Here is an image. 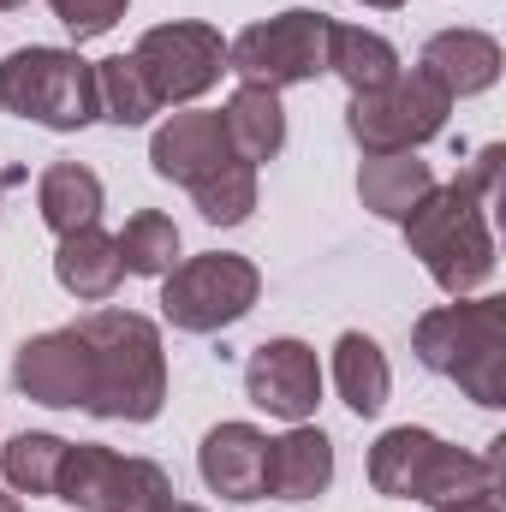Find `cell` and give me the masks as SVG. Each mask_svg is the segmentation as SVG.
I'll list each match as a JSON object with an SVG mask.
<instances>
[{"mask_svg": "<svg viewBox=\"0 0 506 512\" xmlns=\"http://www.w3.org/2000/svg\"><path fill=\"white\" fill-rule=\"evenodd\" d=\"M501 161V143H483L477 161L453 185H435L423 197V209L405 221V245L447 298H465L483 280H495L501 256H495V233H489V209L501 203Z\"/></svg>", "mask_w": 506, "mask_h": 512, "instance_id": "6da1fadb", "label": "cell"}, {"mask_svg": "<svg viewBox=\"0 0 506 512\" xmlns=\"http://www.w3.org/2000/svg\"><path fill=\"white\" fill-rule=\"evenodd\" d=\"M149 167L167 179V185H185L197 215L209 227H239L251 221L256 209V167L239 161L233 137L221 126V114H173L167 126H155L149 137Z\"/></svg>", "mask_w": 506, "mask_h": 512, "instance_id": "7a4b0ae2", "label": "cell"}, {"mask_svg": "<svg viewBox=\"0 0 506 512\" xmlns=\"http://www.w3.org/2000/svg\"><path fill=\"white\" fill-rule=\"evenodd\" d=\"M506 471V441H489V453L447 447L429 429H387L370 447V489L387 501H423V507H465L489 489H501Z\"/></svg>", "mask_w": 506, "mask_h": 512, "instance_id": "3957f363", "label": "cell"}, {"mask_svg": "<svg viewBox=\"0 0 506 512\" xmlns=\"http://www.w3.org/2000/svg\"><path fill=\"white\" fill-rule=\"evenodd\" d=\"M90 346V417L108 423H149L167 405V358L161 334L137 310H90L72 322Z\"/></svg>", "mask_w": 506, "mask_h": 512, "instance_id": "277c9868", "label": "cell"}, {"mask_svg": "<svg viewBox=\"0 0 506 512\" xmlns=\"http://www.w3.org/2000/svg\"><path fill=\"white\" fill-rule=\"evenodd\" d=\"M411 352L429 376L453 382L465 399L501 411L506 405V298H459L435 304L411 328Z\"/></svg>", "mask_w": 506, "mask_h": 512, "instance_id": "5b68a950", "label": "cell"}, {"mask_svg": "<svg viewBox=\"0 0 506 512\" xmlns=\"http://www.w3.org/2000/svg\"><path fill=\"white\" fill-rule=\"evenodd\" d=\"M0 108L48 131L96 120V66L78 48H18L0 60Z\"/></svg>", "mask_w": 506, "mask_h": 512, "instance_id": "8992f818", "label": "cell"}, {"mask_svg": "<svg viewBox=\"0 0 506 512\" xmlns=\"http://www.w3.org/2000/svg\"><path fill=\"white\" fill-rule=\"evenodd\" d=\"M256 298H262V274L251 256L233 251L185 256L161 274V316L179 334H221L251 316Z\"/></svg>", "mask_w": 506, "mask_h": 512, "instance_id": "52a82bcc", "label": "cell"}, {"mask_svg": "<svg viewBox=\"0 0 506 512\" xmlns=\"http://www.w3.org/2000/svg\"><path fill=\"white\" fill-rule=\"evenodd\" d=\"M328 30H334L328 12L286 6L227 42V72H239V84H262V90L310 84L328 72Z\"/></svg>", "mask_w": 506, "mask_h": 512, "instance_id": "ba28073f", "label": "cell"}, {"mask_svg": "<svg viewBox=\"0 0 506 512\" xmlns=\"http://www.w3.org/2000/svg\"><path fill=\"white\" fill-rule=\"evenodd\" d=\"M447 114H453V96L417 66V72H399L387 90L352 96L346 131L364 155H405V149H423L429 137H441Z\"/></svg>", "mask_w": 506, "mask_h": 512, "instance_id": "9c48e42d", "label": "cell"}, {"mask_svg": "<svg viewBox=\"0 0 506 512\" xmlns=\"http://www.w3.org/2000/svg\"><path fill=\"white\" fill-rule=\"evenodd\" d=\"M54 495L78 512H161L173 501V477L155 459H131L102 441H78L66 447Z\"/></svg>", "mask_w": 506, "mask_h": 512, "instance_id": "30bf717a", "label": "cell"}, {"mask_svg": "<svg viewBox=\"0 0 506 512\" xmlns=\"http://www.w3.org/2000/svg\"><path fill=\"white\" fill-rule=\"evenodd\" d=\"M131 60H137V72L149 78V90H155L161 108H185V102H197L203 90L221 84V72H227V42H221V30L203 24V18H173V24L143 30L137 48H131Z\"/></svg>", "mask_w": 506, "mask_h": 512, "instance_id": "8fae6325", "label": "cell"}, {"mask_svg": "<svg viewBox=\"0 0 506 512\" xmlns=\"http://www.w3.org/2000/svg\"><path fill=\"white\" fill-rule=\"evenodd\" d=\"M90 382V346L78 328H48L12 358V387L48 411H90Z\"/></svg>", "mask_w": 506, "mask_h": 512, "instance_id": "7c38bea8", "label": "cell"}, {"mask_svg": "<svg viewBox=\"0 0 506 512\" xmlns=\"http://www.w3.org/2000/svg\"><path fill=\"white\" fill-rule=\"evenodd\" d=\"M245 393L280 423H304L322 405V364L304 340H262L245 358Z\"/></svg>", "mask_w": 506, "mask_h": 512, "instance_id": "4fadbf2b", "label": "cell"}, {"mask_svg": "<svg viewBox=\"0 0 506 512\" xmlns=\"http://www.w3.org/2000/svg\"><path fill=\"white\" fill-rule=\"evenodd\" d=\"M197 471L221 501L251 507L268 495V435L256 423H215L197 447Z\"/></svg>", "mask_w": 506, "mask_h": 512, "instance_id": "5bb4252c", "label": "cell"}, {"mask_svg": "<svg viewBox=\"0 0 506 512\" xmlns=\"http://www.w3.org/2000/svg\"><path fill=\"white\" fill-rule=\"evenodd\" d=\"M453 102L459 96H483L495 78H501V42L489 30H435L423 42V60H417Z\"/></svg>", "mask_w": 506, "mask_h": 512, "instance_id": "9a60e30c", "label": "cell"}, {"mask_svg": "<svg viewBox=\"0 0 506 512\" xmlns=\"http://www.w3.org/2000/svg\"><path fill=\"white\" fill-rule=\"evenodd\" d=\"M334 483V441L310 423H292L280 441H268V495L274 501H316Z\"/></svg>", "mask_w": 506, "mask_h": 512, "instance_id": "2e32d148", "label": "cell"}, {"mask_svg": "<svg viewBox=\"0 0 506 512\" xmlns=\"http://www.w3.org/2000/svg\"><path fill=\"white\" fill-rule=\"evenodd\" d=\"M429 191H435V167L417 161V149H405V155H364V167H358V197L381 221L405 227L423 209Z\"/></svg>", "mask_w": 506, "mask_h": 512, "instance_id": "e0dca14e", "label": "cell"}, {"mask_svg": "<svg viewBox=\"0 0 506 512\" xmlns=\"http://www.w3.org/2000/svg\"><path fill=\"white\" fill-rule=\"evenodd\" d=\"M54 280H60L72 298L102 304V298H114V286L126 280V268H120V251H114V239H108L102 227H78V233H66L60 251H54Z\"/></svg>", "mask_w": 506, "mask_h": 512, "instance_id": "ac0fdd59", "label": "cell"}, {"mask_svg": "<svg viewBox=\"0 0 506 512\" xmlns=\"http://www.w3.org/2000/svg\"><path fill=\"white\" fill-rule=\"evenodd\" d=\"M221 126L233 137V149H239V161H274L280 149H286V108H280V90H262V84H239L233 96H227V108H221Z\"/></svg>", "mask_w": 506, "mask_h": 512, "instance_id": "d6986e66", "label": "cell"}, {"mask_svg": "<svg viewBox=\"0 0 506 512\" xmlns=\"http://www.w3.org/2000/svg\"><path fill=\"white\" fill-rule=\"evenodd\" d=\"M328 72H334L352 96H370V90H387V84L399 78V48H393L381 30L334 24V30H328Z\"/></svg>", "mask_w": 506, "mask_h": 512, "instance_id": "ffe728a7", "label": "cell"}, {"mask_svg": "<svg viewBox=\"0 0 506 512\" xmlns=\"http://www.w3.org/2000/svg\"><path fill=\"white\" fill-rule=\"evenodd\" d=\"M36 209H42V227L60 233V239L78 233V227H96V215H102V179L84 161H54L36 179Z\"/></svg>", "mask_w": 506, "mask_h": 512, "instance_id": "44dd1931", "label": "cell"}, {"mask_svg": "<svg viewBox=\"0 0 506 512\" xmlns=\"http://www.w3.org/2000/svg\"><path fill=\"white\" fill-rule=\"evenodd\" d=\"M334 387H340V399L358 411V417H376L381 405H387V393H393V370H387V352H381L370 334H340L334 340Z\"/></svg>", "mask_w": 506, "mask_h": 512, "instance_id": "7402d4cb", "label": "cell"}, {"mask_svg": "<svg viewBox=\"0 0 506 512\" xmlns=\"http://www.w3.org/2000/svg\"><path fill=\"white\" fill-rule=\"evenodd\" d=\"M161 114V102H155V90H149V78L137 72V60L131 54H108V60H96V120H114V126H149Z\"/></svg>", "mask_w": 506, "mask_h": 512, "instance_id": "603a6c76", "label": "cell"}, {"mask_svg": "<svg viewBox=\"0 0 506 512\" xmlns=\"http://www.w3.org/2000/svg\"><path fill=\"white\" fill-rule=\"evenodd\" d=\"M66 447H72V441H60V435H48V429H24V435H12V441L0 447L6 489H12V495H54L60 465H66Z\"/></svg>", "mask_w": 506, "mask_h": 512, "instance_id": "cb8c5ba5", "label": "cell"}, {"mask_svg": "<svg viewBox=\"0 0 506 512\" xmlns=\"http://www.w3.org/2000/svg\"><path fill=\"white\" fill-rule=\"evenodd\" d=\"M114 251H120V268H126V274L161 280V274L179 262V227H173V215H161V209H137L126 221V233L114 239Z\"/></svg>", "mask_w": 506, "mask_h": 512, "instance_id": "d4e9b609", "label": "cell"}, {"mask_svg": "<svg viewBox=\"0 0 506 512\" xmlns=\"http://www.w3.org/2000/svg\"><path fill=\"white\" fill-rule=\"evenodd\" d=\"M54 6V18L72 30V42H96V36H108L120 18H126L131 0H48Z\"/></svg>", "mask_w": 506, "mask_h": 512, "instance_id": "484cf974", "label": "cell"}, {"mask_svg": "<svg viewBox=\"0 0 506 512\" xmlns=\"http://www.w3.org/2000/svg\"><path fill=\"white\" fill-rule=\"evenodd\" d=\"M441 512H501V489H489V495H477L465 507H441Z\"/></svg>", "mask_w": 506, "mask_h": 512, "instance_id": "4316f807", "label": "cell"}, {"mask_svg": "<svg viewBox=\"0 0 506 512\" xmlns=\"http://www.w3.org/2000/svg\"><path fill=\"white\" fill-rule=\"evenodd\" d=\"M6 185H24V167H0V197H6Z\"/></svg>", "mask_w": 506, "mask_h": 512, "instance_id": "83f0119b", "label": "cell"}, {"mask_svg": "<svg viewBox=\"0 0 506 512\" xmlns=\"http://www.w3.org/2000/svg\"><path fill=\"white\" fill-rule=\"evenodd\" d=\"M364 6H381V12H399L405 0H364Z\"/></svg>", "mask_w": 506, "mask_h": 512, "instance_id": "f1b7e54d", "label": "cell"}, {"mask_svg": "<svg viewBox=\"0 0 506 512\" xmlns=\"http://www.w3.org/2000/svg\"><path fill=\"white\" fill-rule=\"evenodd\" d=\"M161 512H203V507H191V501H167Z\"/></svg>", "mask_w": 506, "mask_h": 512, "instance_id": "f546056e", "label": "cell"}, {"mask_svg": "<svg viewBox=\"0 0 506 512\" xmlns=\"http://www.w3.org/2000/svg\"><path fill=\"white\" fill-rule=\"evenodd\" d=\"M0 512H24L18 507V495H0Z\"/></svg>", "mask_w": 506, "mask_h": 512, "instance_id": "4dcf8cb0", "label": "cell"}, {"mask_svg": "<svg viewBox=\"0 0 506 512\" xmlns=\"http://www.w3.org/2000/svg\"><path fill=\"white\" fill-rule=\"evenodd\" d=\"M12 6H24V0H0V12H12Z\"/></svg>", "mask_w": 506, "mask_h": 512, "instance_id": "1f68e13d", "label": "cell"}]
</instances>
